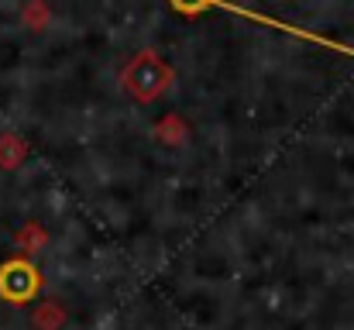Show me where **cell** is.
<instances>
[{
  "mask_svg": "<svg viewBox=\"0 0 354 330\" xmlns=\"http://www.w3.org/2000/svg\"><path fill=\"white\" fill-rule=\"evenodd\" d=\"M207 3H214V0H172V7L183 10V14H196V10H203Z\"/></svg>",
  "mask_w": 354,
  "mask_h": 330,
  "instance_id": "2",
  "label": "cell"
},
{
  "mask_svg": "<svg viewBox=\"0 0 354 330\" xmlns=\"http://www.w3.org/2000/svg\"><path fill=\"white\" fill-rule=\"evenodd\" d=\"M172 83V69L155 55V52H141L131 59V66L124 69V90L134 100H155L158 93H165V86Z\"/></svg>",
  "mask_w": 354,
  "mask_h": 330,
  "instance_id": "1",
  "label": "cell"
}]
</instances>
